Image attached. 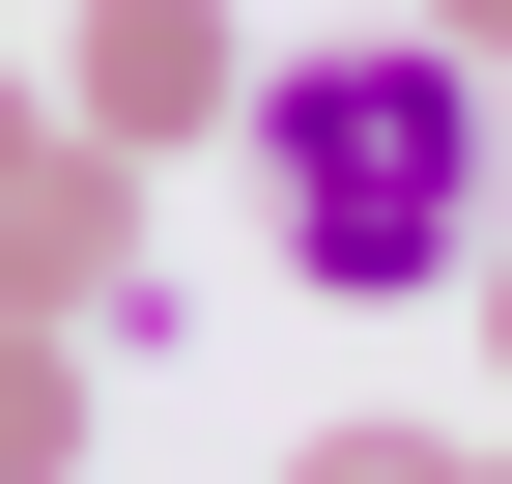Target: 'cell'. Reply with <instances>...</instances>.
<instances>
[{
    "label": "cell",
    "instance_id": "obj_1",
    "mask_svg": "<svg viewBox=\"0 0 512 484\" xmlns=\"http://www.w3.org/2000/svg\"><path fill=\"white\" fill-rule=\"evenodd\" d=\"M228 143H256V200H285V285H313V314H427V285L484 257V143H512V86H484V57H427V29H342V57H256Z\"/></svg>",
    "mask_w": 512,
    "mask_h": 484
},
{
    "label": "cell",
    "instance_id": "obj_2",
    "mask_svg": "<svg viewBox=\"0 0 512 484\" xmlns=\"http://www.w3.org/2000/svg\"><path fill=\"white\" fill-rule=\"evenodd\" d=\"M228 86H256V29H228V0H57V143L171 171V143H228Z\"/></svg>",
    "mask_w": 512,
    "mask_h": 484
},
{
    "label": "cell",
    "instance_id": "obj_3",
    "mask_svg": "<svg viewBox=\"0 0 512 484\" xmlns=\"http://www.w3.org/2000/svg\"><path fill=\"white\" fill-rule=\"evenodd\" d=\"M86 428H114V371H86V342H29V314H0V484H86Z\"/></svg>",
    "mask_w": 512,
    "mask_h": 484
},
{
    "label": "cell",
    "instance_id": "obj_4",
    "mask_svg": "<svg viewBox=\"0 0 512 484\" xmlns=\"http://www.w3.org/2000/svg\"><path fill=\"white\" fill-rule=\"evenodd\" d=\"M285 484H456V428H313Z\"/></svg>",
    "mask_w": 512,
    "mask_h": 484
},
{
    "label": "cell",
    "instance_id": "obj_5",
    "mask_svg": "<svg viewBox=\"0 0 512 484\" xmlns=\"http://www.w3.org/2000/svg\"><path fill=\"white\" fill-rule=\"evenodd\" d=\"M399 29H427V57H484V86H512V0H399Z\"/></svg>",
    "mask_w": 512,
    "mask_h": 484
},
{
    "label": "cell",
    "instance_id": "obj_6",
    "mask_svg": "<svg viewBox=\"0 0 512 484\" xmlns=\"http://www.w3.org/2000/svg\"><path fill=\"white\" fill-rule=\"evenodd\" d=\"M456 285H484V371H512V228H484V257H456Z\"/></svg>",
    "mask_w": 512,
    "mask_h": 484
},
{
    "label": "cell",
    "instance_id": "obj_7",
    "mask_svg": "<svg viewBox=\"0 0 512 484\" xmlns=\"http://www.w3.org/2000/svg\"><path fill=\"white\" fill-rule=\"evenodd\" d=\"M29 143H57V86H0V171H29Z\"/></svg>",
    "mask_w": 512,
    "mask_h": 484
},
{
    "label": "cell",
    "instance_id": "obj_8",
    "mask_svg": "<svg viewBox=\"0 0 512 484\" xmlns=\"http://www.w3.org/2000/svg\"><path fill=\"white\" fill-rule=\"evenodd\" d=\"M456 484H512V456H456Z\"/></svg>",
    "mask_w": 512,
    "mask_h": 484
}]
</instances>
